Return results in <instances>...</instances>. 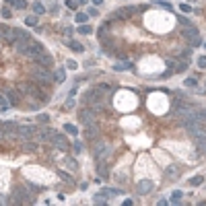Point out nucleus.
<instances>
[{"label":"nucleus","mask_w":206,"mask_h":206,"mask_svg":"<svg viewBox=\"0 0 206 206\" xmlns=\"http://www.w3.org/2000/svg\"><path fill=\"white\" fill-rule=\"evenodd\" d=\"M31 78H33V81H37L41 87H46V82H52V81H54V72H52L50 68L39 66V68H33V70H31Z\"/></svg>","instance_id":"1"},{"label":"nucleus","mask_w":206,"mask_h":206,"mask_svg":"<svg viewBox=\"0 0 206 206\" xmlns=\"http://www.w3.org/2000/svg\"><path fill=\"white\" fill-rule=\"evenodd\" d=\"M109 153H111V144H107V142H103V140L97 138L95 146H93V159H95V161H103Z\"/></svg>","instance_id":"2"},{"label":"nucleus","mask_w":206,"mask_h":206,"mask_svg":"<svg viewBox=\"0 0 206 206\" xmlns=\"http://www.w3.org/2000/svg\"><path fill=\"white\" fill-rule=\"evenodd\" d=\"M43 52H46V50H43V46H41V43L31 41V43H29V48H27V52H25V56H27V58H31V60H35V58H37L39 54H43Z\"/></svg>","instance_id":"3"},{"label":"nucleus","mask_w":206,"mask_h":206,"mask_svg":"<svg viewBox=\"0 0 206 206\" xmlns=\"http://www.w3.org/2000/svg\"><path fill=\"white\" fill-rule=\"evenodd\" d=\"M95 113L97 111L91 107V109H81L78 111V122L85 124V126H89V124H93V120H95Z\"/></svg>","instance_id":"4"},{"label":"nucleus","mask_w":206,"mask_h":206,"mask_svg":"<svg viewBox=\"0 0 206 206\" xmlns=\"http://www.w3.org/2000/svg\"><path fill=\"white\" fill-rule=\"evenodd\" d=\"M153 188H155V184H153L151 179H142V181H138L136 192L140 194V196H146V194H151V192H153Z\"/></svg>","instance_id":"5"},{"label":"nucleus","mask_w":206,"mask_h":206,"mask_svg":"<svg viewBox=\"0 0 206 206\" xmlns=\"http://www.w3.org/2000/svg\"><path fill=\"white\" fill-rule=\"evenodd\" d=\"M35 62L39 64V66H43V68H54V58L48 54V52H43V54H39L37 58H35Z\"/></svg>","instance_id":"6"},{"label":"nucleus","mask_w":206,"mask_h":206,"mask_svg":"<svg viewBox=\"0 0 206 206\" xmlns=\"http://www.w3.org/2000/svg\"><path fill=\"white\" fill-rule=\"evenodd\" d=\"M52 142H54L60 151H70V144H68V140L64 138V134H58V132H56L54 136H52Z\"/></svg>","instance_id":"7"},{"label":"nucleus","mask_w":206,"mask_h":206,"mask_svg":"<svg viewBox=\"0 0 206 206\" xmlns=\"http://www.w3.org/2000/svg\"><path fill=\"white\" fill-rule=\"evenodd\" d=\"M19 91L21 93H23V95H33V97H37V87H35L33 82H23V85H21L19 87Z\"/></svg>","instance_id":"8"},{"label":"nucleus","mask_w":206,"mask_h":206,"mask_svg":"<svg viewBox=\"0 0 206 206\" xmlns=\"http://www.w3.org/2000/svg\"><path fill=\"white\" fill-rule=\"evenodd\" d=\"M33 132H35L33 126H19V128H17V136H21V138H31V136H33Z\"/></svg>","instance_id":"9"},{"label":"nucleus","mask_w":206,"mask_h":206,"mask_svg":"<svg viewBox=\"0 0 206 206\" xmlns=\"http://www.w3.org/2000/svg\"><path fill=\"white\" fill-rule=\"evenodd\" d=\"M29 43H31V39H14V50L19 52V54H25L29 48Z\"/></svg>","instance_id":"10"},{"label":"nucleus","mask_w":206,"mask_h":206,"mask_svg":"<svg viewBox=\"0 0 206 206\" xmlns=\"http://www.w3.org/2000/svg\"><path fill=\"white\" fill-rule=\"evenodd\" d=\"M0 126H2V130L6 132V136H13V134H17V124L14 122H0Z\"/></svg>","instance_id":"11"},{"label":"nucleus","mask_w":206,"mask_h":206,"mask_svg":"<svg viewBox=\"0 0 206 206\" xmlns=\"http://www.w3.org/2000/svg\"><path fill=\"white\" fill-rule=\"evenodd\" d=\"M6 99H8V103H10V105H19V99H21V91H14V89L6 91Z\"/></svg>","instance_id":"12"},{"label":"nucleus","mask_w":206,"mask_h":206,"mask_svg":"<svg viewBox=\"0 0 206 206\" xmlns=\"http://www.w3.org/2000/svg\"><path fill=\"white\" fill-rule=\"evenodd\" d=\"M85 136L89 138V140H97V138H99V130L93 128V124H89V126H87V130H85Z\"/></svg>","instance_id":"13"},{"label":"nucleus","mask_w":206,"mask_h":206,"mask_svg":"<svg viewBox=\"0 0 206 206\" xmlns=\"http://www.w3.org/2000/svg\"><path fill=\"white\" fill-rule=\"evenodd\" d=\"M181 35H185V37H190V39H192V37H196V35H200V33H198V29L194 27V25H188V27L181 29Z\"/></svg>","instance_id":"14"},{"label":"nucleus","mask_w":206,"mask_h":206,"mask_svg":"<svg viewBox=\"0 0 206 206\" xmlns=\"http://www.w3.org/2000/svg\"><path fill=\"white\" fill-rule=\"evenodd\" d=\"M54 81L56 82H64V81H66V70H64V68H58L54 72Z\"/></svg>","instance_id":"15"},{"label":"nucleus","mask_w":206,"mask_h":206,"mask_svg":"<svg viewBox=\"0 0 206 206\" xmlns=\"http://www.w3.org/2000/svg\"><path fill=\"white\" fill-rule=\"evenodd\" d=\"M68 48L72 50V52H78V54H82V52H85V46H82V43H78V41H68Z\"/></svg>","instance_id":"16"},{"label":"nucleus","mask_w":206,"mask_h":206,"mask_svg":"<svg viewBox=\"0 0 206 206\" xmlns=\"http://www.w3.org/2000/svg\"><path fill=\"white\" fill-rule=\"evenodd\" d=\"M25 25H27V27H35V25H37V17H35V14H27V17H25Z\"/></svg>","instance_id":"17"},{"label":"nucleus","mask_w":206,"mask_h":206,"mask_svg":"<svg viewBox=\"0 0 206 206\" xmlns=\"http://www.w3.org/2000/svg\"><path fill=\"white\" fill-rule=\"evenodd\" d=\"M184 198V194L179 192V190H175V192L171 194V202H169V204H179V200Z\"/></svg>","instance_id":"18"},{"label":"nucleus","mask_w":206,"mask_h":206,"mask_svg":"<svg viewBox=\"0 0 206 206\" xmlns=\"http://www.w3.org/2000/svg\"><path fill=\"white\" fill-rule=\"evenodd\" d=\"M155 6H163V8H167V10H173V4L171 2H167V0H157V2H153Z\"/></svg>","instance_id":"19"},{"label":"nucleus","mask_w":206,"mask_h":206,"mask_svg":"<svg viewBox=\"0 0 206 206\" xmlns=\"http://www.w3.org/2000/svg\"><path fill=\"white\" fill-rule=\"evenodd\" d=\"M185 68H188V62H185L184 58H181V60H179L177 64H175V68H173V70H175V72H184Z\"/></svg>","instance_id":"20"},{"label":"nucleus","mask_w":206,"mask_h":206,"mask_svg":"<svg viewBox=\"0 0 206 206\" xmlns=\"http://www.w3.org/2000/svg\"><path fill=\"white\" fill-rule=\"evenodd\" d=\"M87 19H89V14H85V13H76V17H74V21L78 23V25L87 23Z\"/></svg>","instance_id":"21"},{"label":"nucleus","mask_w":206,"mask_h":206,"mask_svg":"<svg viewBox=\"0 0 206 206\" xmlns=\"http://www.w3.org/2000/svg\"><path fill=\"white\" fill-rule=\"evenodd\" d=\"M33 10H35V14H43L46 13V6L41 2H33Z\"/></svg>","instance_id":"22"},{"label":"nucleus","mask_w":206,"mask_h":206,"mask_svg":"<svg viewBox=\"0 0 206 206\" xmlns=\"http://www.w3.org/2000/svg\"><path fill=\"white\" fill-rule=\"evenodd\" d=\"M64 130L68 132V134H78V128H76V126H72V124H64Z\"/></svg>","instance_id":"23"},{"label":"nucleus","mask_w":206,"mask_h":206,"mask_svg":"<svg viewBox=\"0 0 206 206\" xmlns=\"http://www.w3.org/2000/svg\"><path fill=\"white\" fill-rule=\"evenodd\" d=\"M200 184H204V177H202V175H196V177L190 179V185H200Z\"/></svg>","instance_id":"24"},{"label":"nucleus","mask_w":206,"mask_h":206,"mask_svg":"<svg viewBox=\"0 0 206 206\" xmlns=\"http://www.w3.org/2000/svg\"><path fill=\"white\" fill-rule=\"evenodd\" d=\"M179 10H181V13H192L194 6H190L188 2H181V4H179Z\"/></svg>","instance_id":"25"},{"label":"nucleus","mask_w":206,"mask_h":206,"mask_svg":"<svg viewBox=\"0 0 206 206\" xmlns=\"http://www.w3.org/2000/svg\"><path fill=\"white\" fill-rule=\"evenodd\" d=\"M78 33H82V35H89V33H93V29H91L89 25H81V27H78Z\"/></svg>","instance_id":"26"},{"label":"nucleus","mask_w":206,"mask_h":206,"mask_svg":"<svg viewBox=\"0 0 206 206\" xmlns=\"http://www.w3.org/2000/svg\"><path fill=\"white\" fill-rule=\"evenodd\" d=\"M190 46H192V48H198V46H202V39H200V35H196V37H192V39H190Z\"/></svg>","instance_id":"27"},{"label":"nucleus","mask_w":206,"mask_h":206,"mask_svg":"<svg viewBox=\"0 0 206 206\" xmlns=\"http://www.w3.org/2000/svg\"><path fill=\"white\" fill-rule=\"evenodd\" d=\"M177 21H179V25H181V27H188V25H192V21L188 19V17H177Z\"/></svg>","instance_id":"28"},{"label":"nucleus","mask_w":206,"mask_h":206,"mask_svg":"<svg viewBox=\"0 0 206 206\" xmlns=\"http://www.w3.org/2000/svg\"><path fill=\"white\" fill-rule=\"evenodd\" d=\"M37 122H39V124H48L50 122V116H48V113H39V116H37Z\"/></svg>","instance_id":"29"},{"label":"nucleus","mask_w":206,"mask_h":206,"mask_svg":"<svg viewBox=\"0 0 206 206\" xmlns=\"http://www.w3.org/2000/svg\"><path fill=\"white\" fill-rule=\"evenodd\" d=\"M23 151H27V153H33V151H37V146H35L33 142H27L25 146H23Z\"/></svg>","instance_id":"30"},{"label":"nucleus","mask_w":206,"mask_h":206,"mask_svg":"<svg viewBox=\"0 0 206 206\" xmlns=\"http://www.w3.org/2000/svg\"><path fill=\"white\" fill-rule=\"evenodd\" d=\"M14 8H27V0H17V2H14Z\"/></svg>","instance_id":"31"},{"label":"nucleus","mask_w":206,"mask_h":206,"mask_svg":"<svg viewBox=\"0 0 206 206\" xmlns=\"http://www.w3.org/2000/svg\"><path fill=\"white\" fill-rule=\"evenodd\" d=\"M196 85H198L196 78H185V82H184V87H196Z\"/></svg>","instance_id":"32"},{"label":"nucleus","mask_w":206,"mask_h":206,"mask_svg":"<svg viewBox=\"0 0 206 206\" xmlns=\"http://www.w3.org/2000/svg\"><path fill=\"white\" fill-rule=\"evenodd\" d=\"M190 54H192V50L188 48V50H184V52L179 54V58H184V60H188V58H190Z\"/></svg>","instance_id":"33"},{"label":"nucleus","mask_w":206,"mask_h":206,"mask_svg":"<svg viewBox=\"0 0 206 206\" xmlns=\"http://www.w3.org/2000/svg\"><path fill=\"white\" fill-rule=\"evenodd\" d=\"M74 97H68V101H66V105H64V107H66V109H70V107H74Z\"/></svg>","instance_id":"34"},{"label":"nucleus","mask_w":206,"mask_h":206,"mask_svg":"<svg viewBox=\"0 0 206 206\" xmlns=\"http://www.w3.org/2000/svg\"><path fill=\"white\" fill-rule=\"evenodd\" d=\"M58 175H60V177L64 179V181H72V177H70L68 173H64V171H58Z\"/></svg>","instance_id":"35"},{"label":"nucleus","mask_w":206,"mask_h":206,"mask_svg":"<svg viewBox=\"0 0 206 206\" xmlns=\"http://www.w3.org/2000/svg\"><path fill=\"white\" fill-rule=\"evenodd\" d=\"M198 66L200 68H206V56H200L198 58Z\"/></svg>","instance_id":"36"},{"label":"nucleus","mask_w":206,"mask_h":206,"mask_svg":"<svg viewBox=\"0 0 206 206\" xmlns=\"http://www.w3.org/2000/svg\"><path fill=\"white\" fill-rule=\"evenodd\" d=\"M72 149H74V151H76V155H78V153H81V151H82V144H81V142H78V140H76V142H74V144H72Z\"/></svg>","instance_id":"37"},{"label":"nucleus","mask_w":206,"mask_h":206,"mask_svg":"<svg viewBox=\"0 0 206 206\" xmlns=\"http://www.w3.org/2000/svg\"><path fill=\"white\" fill-rule=\"evenodd\" d=\"M66 6L68 8H76L78 4H76V0H66Z\"/></svg>","instance_id":"38"},{"label":"nucleus","mask_w":206,"mask_h":206,"mask_svg":"<svg viewBox=\"0 0 206 206\" xmlns=\"http://www.w3.org/2000/svg\"><path fill=\"white\" fill-rule=\"evenodd\" d=\"M66 66H68V68H76V66H78V64H76L74 60H68V62H66Z\"/></svg>","instance_id":"39"},{"label":"nucleus","mask_w":206,"mask_h":206,"mask_svg":"<svg viewBox=\"0 0 206 206\" xmlns=\"http://www.w3.org/2000/svg\"><path fill=\"white\" fill-rule=\"evenodd\" d=\"M2 17H4V19H10V10L4 8V10H2Z\"/></svg>","instance_id":"40"},{"label":"nucleus","mask_w":206,"mask_h":206,"mask_svg":"<svg viewBox=\"0 0 206 206\" xmlns=\"http://www.w3.org/2000/svg\"><path fill=\"white\" fill-rule=\"evenodd\" d=\"M4 103H8V99L4 95H0V105H4Z\"/></svg>","instance_id":"41"},{"label":"nucleus","mask_w":206,"mask_h":206,"mask_svg":"<svg viewBox=\"0 0 206 206\" xmlns=\"http://www.w3.org/2000/svg\"><path fill=\"white\" fill-rule=\"evenodd\" d=\"M4 136H6V132L2 130V126H0V140H2V138H4Z\"/></svg>","instance_id":"42"},{"label":"nucleus","mask_w":206,"mask_h":206,"mask_svg":"<svg viewBox=\"0 0 206 206\" xmlns=\"http://www.w3.org/2000/svg\"><path fill=\"white\" fill-rule=\"evenodd\" d=\"M91 2H93L95 6H99V4H103V0H91Z\"/></svg>","instance_id":"43"},{"label":"nucleus","mask_w":206,"mask_h":206,"mask_svg":"<svg viewBox=\"0 0 206 206\" xmlns=\"http://www.w3.org/2000/svg\"><path fill=\"white\" fill-rule=\"evenodd\" d=\"M85 2H87V0H76V4H85Z\"/></svg>","instance_id":"44"},{"label":"nucleus","mask_w":206,"mask_h":206,"mask_svg":"<svg viewBox=\"0 0 206 206\" xmlns=\"http://www.w3.org/2000/svg\"><path fill=\"white\" fill-rule=\"evenodd\" d=\"M6 2H8V4H14V2H17V0H6Z\"/></svg>","instance_id":"45"},{"label":"nucleus","mask_w":206,"mask_h":206,"mask_svg":"<svg viewBox=\"0 0 206 206\" xmlns=\"http://www.w3.org/2000/svg\"><path fill=\"white\" fill-rule=\"evenodd\" d=\"M204 48H206V43H204Z\"/></svg>","instance_id":"46"}]
</instances>
